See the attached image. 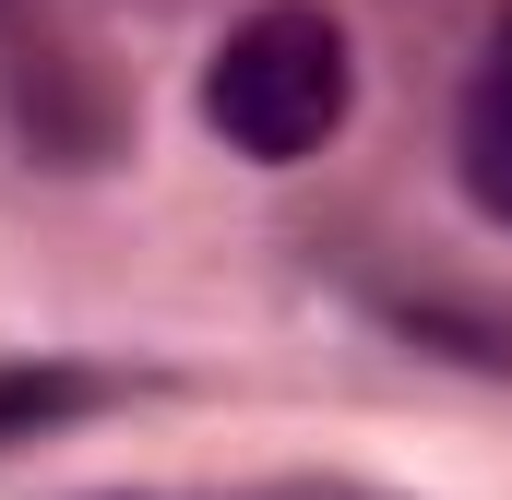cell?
Segmentation results:
<instances>
[{
	"mask_svg": "<svg viewBox=\"0 0 512 500\" xmlns=\"http://www.w3.org/2000/svg\"><path fill=\"white\" fill-rule=\"evenodd\" d=\"M346 96H358V60H346V24L322 0H262L251 24L215 48V72H203V120L251 167L322 155L346 131Z\"/></svg>",
	"mask_w": 512,
	"mask_h": 500,
	"instance_id": "cell-1",
	"label": "cell"
},
{
	"mask_svg": "<svg viewBox=\"0 0 512 500\" xmlns=\"http://www.w3.org/2000/svg\"><path fill=\"white\" fill-rule=\"evenodd\" d=\"M120 370H72V358H12L0 370V441H36V429H72L96 405H120Z\"/></svg>",
	"mask_w": 512,
	"mask_h": 500,
	"instance_id": "cell-2",
	"label": "cell"
},
{
	"mask_svg": "<svg viewBox=\"0 0 512 500\" xmlns=\"http://www.w3.org/2000/svg\"><path fill=\"white\" fill-rule=\"evenodd\" d=\"M465 191H477V215L512 227V48H489V72L465 96Z\"/></svg>",
	"mask_w": 512,
	"mask_h": 500,
	"instance_id": "cell-3",
	"label": "cell"
},
{
	"mask_svg": "<svg viewBox=\"0 0 512 500\" xmlns=\"http://www.w3.org/2000/svg\"><path fill=\"white\" fill-rule=\"evenodd\" d=\"M84 500H393L370 477H251V489H84Z\"/></svg>",
	"mask_w": 512,
	"mask_h": 500,
	"instance_id": "cell-4",
	"label": "cell"
},
{
	"mask_svg": "<svg viewBox=\"0 0 512 500\" xmlns=\"http://www.w3.org/2000/svg\"><path fill=\"white\" fill-rule=\"evenodd\" d=\"M489 48H512V24H501V36H489Z\"/></svg>",
	"mask_w": 512,
	"mask_h": 500,
	"instance_id": "cell-5",
	"label": "cell"
}]
</instances>
